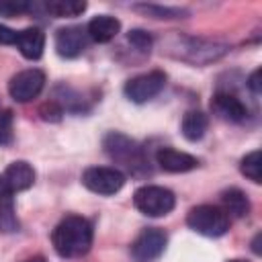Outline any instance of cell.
Wrapping results in <instances>:
<instances>
[{
  "mask_svg": "<svg viewBox=\"0 0 262 262\" xmlns=\"http://www.w3.org/2000/svg\"><path fill=\"white\" fill-rule=\"evenodd\" d=\"M229 262H246V260H229Z\"/></svg>",
  "mask_w": 262,
  "mask_h": 262,
  "instance_id": "30",
  "label": "cell"
},
{
  "mask_svg": "<svg viewBox=\"0 0 262 262\" xmlns=\"http://www.w3.org/2000/svg\"><path fill=\"white\" fill-rule=\"evenodd\" d=\"M207 127H209V117L203 111L184 113L182 123H180V131H182L184 139H188V141H199L205 135Z\"/></svg>",
  "mask_w": 262,
  "mask_h": 262,
  "instance_id": "17",
  "label": "cell"
},
{
  "mask_svg": "<svg viewBox=\"0 0 262 262\" xmlns=\"http://www.w3.org/2000/svg\"><path fill=\"white\" fill-rule=\"evenodd\" d=\"M166 80H168V76H166L162 70H151V72H147V74L135 76V78H131V80L125 84V96H127L131 102L143 104V102L151 100L154 96H158V94L164 90Z\"/></svg>",
  "mask_w": 262,
  "mask_h": 262,
  "instance_id": "7",
  "label": "cell"
},
{
  "mask_svg": "<svg viewBox=\"0 0 262 262\" xmlns=\"http://www.w3.org/2000/svg\"><path fill=\"white\" fill-rule=\"evenodd\" d=\"M133 10L151 16V18H182L188 14V10L184 8H176V6H162V4H133Z\"/></svg>",
  "mask_w": 262,
  "mask_h": 262,
  "instance_id": "20",
  "label": "cell"
},
{
  "mask_svg": "<svg viewBox=\"0 0 262 262\" xmlns=\"http://www.w3.org/2000/svg\"><path fill=\"white\" fill-rule=\"evenodd\" d=\"M12 141V111H0V145H8Z\"/></svg>",
  "mask_w": 262,
  "mask_h": 262,
  "instance_id": "24",
  "label": "cell"
},
{
  "mask_svg": "<svg viewBox=\"0 0 262 262\" xmlns=\"http://www.w3.org/2000/svg\"><path fill=\"white\" fill-rule=\"evenodd\" d=\"M45 86V74L39 68H31V70H23L18 74H14L8 82V94L10 98H14L16 102H29L33 98H37L41 94Z\"/></svg>",
  "mask_w": 262,
  "mask_h": 262,
  "instance_id": "9",
  "label": "cell"
},
{
  "mask_svg": "<svg viewBox=\"0 0 262 262\" xmlns=\"http://www.w3.org/2000/svg\"><path fill=\"white\" fill-rule=\"evenodd\" d=\"M18 229V219L14 213V199L10 192L0 188V231L12 233Z\"/></svg>",
  "mask_w": 262,
  "mask_h": 262,
  "instance_id": "18",
  "label": "cell"
},
{
  "mask_svg": "<svg viewBox=\"0 0 262 262\" xmlns=\"http://www.w3.org/2000/svg\"><path fill=\"white\" fill-rule=\"evenodd\" d=\"M102 147L106 151V156L119 164H123L127 170H131L133 174L139 172V168H145L147 162H145V156H143V149L139 147V143L119 131H113L108 133L104 139H102Z\"/></svg>",
  "mask_w": 262,
  "mask_h": 262,
  "instance_id": "3",
  "label": "cell"
},
{
  "mask_svg": "<svg viewBox=\"0 0 262 262\" xmlns=\"http://www.w3.org/2000/svg\"><path fill=\"white\" fill-rule=\"evenodd\" d=\"M133 205L139 213H143L147 217H164L174 209L176 196L170 188L156 186V184H145V186L135 190Z\"/></svg>",
  "mask_w": 262,
  "mask_h": 262,
  "instance_id": "5",
  "label": "cell"
},
{
  "mask_svg": "<svg viewBox=\"0 0 262 262\" xmlns=\"http://www.w3.org/2000/svg\"><path fill=\"white\" fill-rule=\"evenodd\" d=\"M86 31L82 27H63L57 29L55 33V51L57 55L66 57V59H74L78 55H82V51L86 49Z\"/></svg>",
  "mask_w": 262,
  "mask_h": 262,
  "instance_id": "11",
  "label": "cell"
},
{
  "mask_svg": "<svg viewBox=\"0 0 262 262\" xmlns=\"http://www.w3.org/2000/svg\"><path fill=\"white\" fill-rule=\"evenodd\" d=\"M260 74H262V72H260V68H258V70H254V72L250 74V78H248V88H250L254 94H260V90H262V88H260Z\"/></svg>",
  "mask_w": 262,
  "mask_h": 262,
  "instance_id": "27",
  "label": "cell"
},
{
  "mask_svg": "<svg viewBox=\"0 0 262 262\" xmlns=\"http://www.w3.org/2000/svg\"><path fill=\"white\" fill-rule=\"evenodd\" d=\"M211 111L229 123H242L248 115L246 104L231 92H215L211 98Z\"/></svg>",
  "mask_w": 262,
  "mask_h": 262,
  "instance_id": "12",
  "label": "cell"
},
{
  "mask_svg": "<svg viewBox=\"0 0 262 262\" xmlns=\"http://www.w3.org/2000/svg\"><path fill=\"white\" fill-rule=\"evenodd\" d=\"M84 10H86L84 0H49V2H45V12L55 16V18L78 16Z\"/></svg>",
  "mask_w": 262,
  "mask_h": 262,
  "instance_id": "19",
  "label": "cell"
},
{
  "mask_svg": "<svg viewBox=\"0 0 262 262\" xmlns=\"http://www.w3.org/2000/svg\"><path fill=\"white\" fill-rule=\"evenodd\" d=\"M221 211L227 215V217H244L250 213V201L246 196L244 190L239 188H227L221 192Z\"/></svg>",
  "mask_w": 262,
  "mask_h": 262,
  "instance_id": "16",
  "label": "cell"
},
{
  "mask_svg": "<svg viewBox=\"0 0 262 262\" xmlns=\"http://www.w3.org/2000/svg\"><path fill=\"white\" fill-rule=\"evenodd\" d=\"M127 41H129L135 49H139V51H149L151 45H154L151 35H149L147 31H143V29H133V31H129V33H127Z\"/></svg>",
  "mask_w": 262,
  "mask_h": 262,
  "instance_id": "23",
  "label": "cell"
},
{
  "mask_svg": "<svg viewBox=\"0 0 262 262\" xmlns=\"http://www.w3.org/2000/svg\"><path fill=\"white\" fill-rule=\"evenodd\" d=\"M33 10V4L27 0H0V16H20Z\"/></svg>",
  "mask_w": 262,
  "mask_h": 262,
  "instance_id": "22",
  "label": "cell"
},
{
  "mask_svg": "<svg viewBox=\"0 0 262 262\" xmlns=\"http://www.w3.org/2000/svg\"><path fill=\"white\" fill-rule=\"evenodd\" d=\"M92 235V223L86 217L68 215L55 225L51 233V244L61 258H80L90 250Z\"/></svg>",
  "mask_w": 262,
  "mask_h": 262,
  "instance_id": "1",
  "label": "cell"
},
{
  "mask_svg": "<svg viewBox=\"0 0 262 262\" xmlns=\"http://www.w3.org/2000/svg\"><path fill=\"white\" fill-rule=\"evenodd\" d=\"M23 262H47L43 256H33V258H27V260H23Z\"/></svg>",
  "mask_w": 262,
  "mask_h": 262,
  "instance_id": "29",
  "label": "cell"
},
{
  "mask_svg": "<svg viewBox=\"0 0 262 262\" xmlns=\"http://www.w3.org/2000/svg\"><path fill=\"white\" fill-rule=\"evenodd\" d=\"M18 51L27 59H39L45 49V33L39 27H27L16 33V43Z\"/></svg>",
  "mask_w": 262,
  "mask_h": 262,
  "instance_id": "14",
  "label": "cell"
},
{
  "mask_svg": "<svg viewBox=\"0 0 262 262\" xmlns=\"http://www.w3.org/2000/svg\"><path fill=\"white\" fill-rule=\"evenodd\" d=\"M33 182H35V170L25 160H18V162L8 164L4 168V172L0 174V188L6 190V192H10V194L31 188Z\"/></svg>",
  "mask_w": 262,
  "mask_h": 262,
  "instance_id": "10",
  "label": "cell"
},
{
  "mask_svg": "<svg viewBox=\"0 0 262 262\" xmlns=\"http://www.w3.org/2000/svg\"><path fill=\"white\" fill-rule=\"evenodd\" d=\"M239 170L246 178L260 184L262 182V154H260V149H254V151L246 154L239 162Z\"/></svg>",
  "mask_w": 262,
  "mask_h": 262,
  "instance_id": "21",
  "label": "cell"
},
{
  "mask_svg": "<svg viewBox=\"0 0 262 262\" xmlns=\"http://www.w3.org/2000/svg\"><path fill=\"white\" fill-rule=\"evenodd\" d=\"M168 235L160 227H145L131 244V258L135 262H154L166 250Z\"/></svg>",
  "mask_w": 262,
  "mask_h": 262,
  "instance_id": "8",
  "label": "cell"
},
{
  "mask_svg": "<svg viewBox=\"0 0 262 262\" xmlns=\"http://www.w3.org/2000/svg\"><path fill=\"white\" fill-rule=\"evenodd\" d=\"M260 237H262V235L258 233V235L254 237V242H252V250H254V254H260V246H258V244H260Z\"/></svg>",
  "mask_w": 262,
  "mask_h": 262,
  "instance_id": "28",
  "label": "cell"
},
{
  "mask_svg": "<svg viewBox=\"0 0 262 262\" xmlns=\"http://www.w3.org/2000/svg\"><path fill=\"white\" fill-rule=\"evenodd\" d=\"M16 43V31L8 29L6 25H0V45H14Z\"/></svg>",
  "mask_w": 262,
  "mask_h": 262,
  "instance_id": "26",
  "label": "cell"
},
{
  "mask_svg": "<svg viewBox=\"0 0 262 262\" xmlns=\"http://www.w3.org/2000/svg\"><path fill=\"white\" fill-rule=\"evenodd\" d=\"M82 184L96 192V194H104L111 196L115 192H119L125 184V174L117 168H108V166H92L86 168L82 174Z\"/></svg>",
  "mask_w": 262,
  "mask_h": 262,
  "instance_id": "6",
  "label": "cell"
},
{
  "mask_svg": "<svg viewBox=\"0 0 262 262\" xmlns=\"http://www.w3.org/2000/svg\"><path fill=\"white\" fill-rule=\"evenodd\" d=\"M186 225L207 237H221L229 229V217L215 205H199L192 207L186 215Z\"/></svg>",
  "mask_w": 262,
  "mask_h": 262,
  "instance_id": "4",
  "label": "cell"
},
{
  "mask_svg": "<svg viewBox=\"0 0 262 262\" xmlns=\"http://www.w3.org/2000/svg\"><path fill=\"white\" fill-rule=\"evenodd\" d=\"M156 162L164 172L170 174H182V172H190L199 166V160L186 151H178L174 147H160L156 154Z\"/></svg>",
  "mask_w": 262,
  "mask_h": 262,
  "instance_id": "13",
  "label": "cell"
},
{
  "mask_svg": "<svg viewBox=\"0 0 262 262\" xmlns=\"http://www.w3.org/2000/svg\"><path fill=\"white\" fill-rule=\"evenodd\" d=\"M119 31H121V23L111 14H98L86 27V35L96 43H108L111 39L117 37Z\"/></svg>",
  "mask_w": 262,
  "mask_h": 262,
  "instance_id": "15",
  "label": "cell"
},
{
  "mask_svg": "<svg viewBox=\"0 0 262 262\" xmlns=\"http://www.w3.org/2000/svg\"><path fill=\"white\" fill-rule=\"evenodd\" d=\"M162 53H168V55L188 61L192 66H205V63L221 59L227 53V45L219 43V41H211V39L172 35L164 41Z\"/></svg>",
  "mask_w": 262,
  "mask_h": 262,
  "instance_id": "2",
  "label": "cell"
},
{
  "mask_svg": "<svg viewBox=\"0 0 262 262\" xmlns=\"http://www.w3.org/2000/svg\"><path fill=\"white\" fill-rule=\"evenodd\" d=\"M39 115H41V119H45V121L57 123V121L61 119V115H63V108H61L55 100H49V102H45V104L39 106Z\"/></svg>",
  "mask_w": 262,
  "mask_h": 262,
  "instance_id": "25",
  "label": "cell"
}]
</instances>
